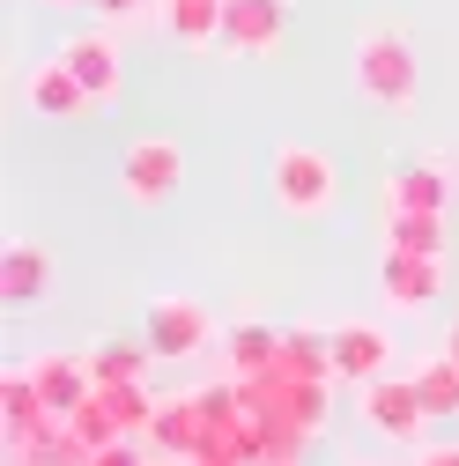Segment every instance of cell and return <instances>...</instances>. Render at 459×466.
<instances>
[{"mask_svg": "<svg viewBox=\"0 0 459 466\" xmlns=\"http://www.w3.org/2000/svg\"><path fill=\"white\" fill-rule=\"evenodd\" d=\"M23 370L37 378V392L52 400V415H60V422H67L75 407L97 392V370H89V356H30Z\"/></svg>", "mask_w": 459, "mask_h": 466, "instance_id": "4fadbf2b", "label": "cell"}, {"mask_svg": "<svg viewBox=\"0 0 459 466\" xmlns=\"http://www.w3.org/2000/svg\"><path fill=\"white\" fill-rule=\"evenodd\" d=\"M97 392L111 400V415H119V430H127V437H148V422H156V407H163V400H148V385H141V378L97 385Z\"/></svg>", "mask_w": 459, "mask_h": 466, "instance_id": "44dd1931", "label": "cell"}, {"mask_svg": "<svg viewBox=\"0 0 459 466\" xmlns=\"http://www.w3.org/2000/svg\"><path fill=\"white\" fill-rule=\"evenodd\" d=\"M67 430H75V437H82L89 451H104V444H119V437H127V430H119V415H111V400H104V392H89V400L75 407V415H67Z\"/></svg>", "mask_w": 459, "mask_h": 466, "instance_id": "603a6c76", "label": "cell"}, {"mask_svg": "<svg viewBox=\"0 0 459 466\" xmlns=\"http://www.w3.org/2000/svg\"><path fill=\"white\" fill-rule=\"evenodd\" d=\"M363 422H371L385 444H415V437H423V422H430L423 385H415V378H400V370L371 378V385H363Z\"/></svg>", "mask_w": 459, "mask_h": 466, "instance_id": "277c9868", "label": "cell"}, {"mask_svg": "<svg viewBox=\"0 0 459 466\" xmlns=\"http://www.w3.org/2000/svg\"><path fill=\"white\" fill-rule=\"evenodd\" d=\"M45 289H52V259H45V245L15 238L8 252H0V304H8V311H30Z\"/></svg>", "mask_w": 459, "mask_h": 466, "instance_id": "5bb4252c", "label": "cell"}, {"mask_svg": "<svg viewBox=\"0 0 459 466\" xmlns=\"http://www.w3.org/2000/svg\"><path fill=\"white\" fill-rule=\"evenodd\" d=\"M148 0H89V15H104V23H127V15H141Z\"/></svg>", "mask_w": 459, "mask_h": 466, "instance_id": "4316f807", "label": "cell"}, {"mask_svg": "<svg viewBox=\"0 0 459 466\" xmlns=\"http://www.w3.org/2000/svg\"><path fill=\"white\" fill-rule=\"evenodd\" d=\"M89 466H148V451H141L134 437H119V444H104V451H89Z\"/></svg>", "mask_w": 459, "mask_h": 466, "instance_id": "484cf974", "label": "cell"}, {"mask_svg": "<svg viewBox=\"0 0 459 466\" xmlns=\"http://www.w3.org/2000/svg\"><path fill=\"white\" fill-rule=\"evenodd\" d=\"M208 430H215V422L200 415V400L186 392V400H163V407H156V422H148V437H141V444H148V451H163L170 466H193V451L208 444Z\"/></svg>", "mask_w": 459, "mask_h": 466, "instance_id": "7c38bea8", "label": "cell"}, {"mask_svg": "<svg viewBox=\"0 0 459 466\" xmlns=\"http://www.w3.org/2000/svg\"><path fill=\"white\" fill-rule=\"evenodd\" d=\"M393 370V333L378 319H349V326H333V378H349V385H371Z\"/></svg>", "mask_w": 459, "mask_h": 466, "instance_id": "8fae6325", "label": "cell"}, {"mask_svg": "<svg viewBox=\"0 0 459 466\" xmlns=\"http://www.w3.org/2000/svg\"><path fill=\"white\" fill-rule=\"evenodd\" d=\"M415 466H459V444H423V459Z\"/></svg>", "mask_w": 459, "mask_h": 466, "instance_id": "83f0119b", "label": "cell"}, {"mask_svg": "<svg viewBox=\"0 0 459 466\" xmlns=\"http://www.w3.org/2000/svg\"><path fill=\"white\" fill-rule=\"evenodd\" d=\"M60 60L82 75V89H89L97 104H119V89H127V60H119V37H111V30H82V37H67Z\"/></svg>", "mask_w": 459, "mask_h": 466, "instance_id": "30bf717a", "label": "cell"}, {"mask_svg": "<svg viewBox=\"0 0 459 466\" xmlns=\"http://www.w3.org/2000/svg\"><path fill=\"white\" fill-rule=\"evenodd\" d=\"M52 430H60V415H52V400L37 392V378L8 370V378H0V437H8V459L30 451V444H45Z\"/></svg>", "mask_w": 459, "mask_h": 466, "instance_id": "8992f818", "label": "cell"}, {"mask_svg": "<svg viewBox=\"0 0 459 466\" xmlns=\"http://www.w3.org/2000/svg\"><path fill=\"white\" fill-rule=\"evenodd\" d=\"M444 200H452L444 163H400L393 178H385V208H423V215H444Z\"/></svg>", "mask_w": 459, "mask_h": 466, "instance_id": "9a60e30c", "label": "cell"}, {"mask_svg": "<svg viewBox=\"0 0 459 466\" xmlns=\"http://www.w3.org/2000/svg\"><path fill=\"white\" fill-rule=\"evenodd\" d=\"M156 363V348H148V333L141 340H97L89 348V370H97V385H119V378H141Z\"/></svg>", "mask_w": 459, "mask_h": 466, "instance_id": "ffe728a7", "label": "cell"}, {"mask_svg": "<svg viewBox=\"0 0 459 466\" xmlns=\"http://www.w3.org/2000/svg\"><path fill=\"white\" fill-rule=\"evenodd\" d=\"M274 363H281V333H274V326L245 319V326L222 333V370H230V378H252V370H274Z\"/></svg>", "mask_w": 459, "mask_h": 466, "instance_id": "2e32d148", "label": "cell"}, {"mask_svg": "<svg viewBox=\"0 0 459 466\" xmlns=\"http://www.w3.org/2000/svg\"><path fill=\"white\" fill-rule=\"evenodd\" d=\"M415 385H423V407H430V422H452V415H459V363H452V356L423 363V370H415Z\"/></svg>", "mask_w": 459, "mask_h": 466, "instance_id": "7402d4cb", "label": "cell"}, {"mask_svg": "<svg viewBox=\"0 0 459 466\" xmlns=\"http://www.w3.org/2000/svg\"><path fill=\"white\" fill-rule=\"evenodd\" d=\"M267 193H274V208H281V215H297V222L333 215V193H341L333 156H326V148H311V141H281V148L267 156Z\"/></svg>", "mask_w": 459, "mask_h": 466, "instance_id": "7a4b0ae2", "label": "cell"}, {"mask_svg": "<svg viewBox=\"0 0 459 466\" xmlns=\"http://www.w3.org/2000/svg\"><path fill=\"white\" fill-rule=\"evenodd\" d=\"M290 37V0H222V45L245 60H274Z\"/></svg>", "mask_w": 459, "mask_h": 466, "instance_id": "5b68a950", "label": "cell"}, {"mask_svg": "<svg viewBox=\"0 0 459 466\" xmlns=\"http://www.w3.org/2000/svg\"><path fill=\"white\" fill-rule=\"evenodd\" d=\"M444 356H452V363H459V319H452V326H444Z\"/></svg>", "mask_w": 459, "mask_h": 466, "instance_id": "f1b7e54d", "label": "cell"}, {"mask_svg": "<svg viewBox=\"0 0 459 466\" xmlns=\"http://www.w3.org/2000/svg\"><path fill=\"white\" fill-rule=\"evenodd\" d=\"M215 340V319H208V304L200 297H156L148 304V348L156 356H200V348Z\"/></svg>", "mask_w": 459, "mask_h": 466, "instance_id": "ba28073f", "label": "cell"}, {"mask_svg": "<svg viewBox=\"0 0 459 466\" xmlns=\"http://www.w3.org/2000/svg\"><path fill=\"white\" fill-rule=\"evenodd\" d=\"M163 30L178 37L186 52L222 45V0H163Z\"/></svg>", "mask_w": 459, "mask_h": 466, "instance_id": "e0dca14e", "label": "cell"}, {"mask_svg": "<svg viewBox=\"0 0 459 466\" xmlns=\"http://www.w3.org/2000/svg\"><path fill=\"white\" fill-rule=\"evenodd\" d=\"M15 466H89V444L60 422V430H52L45 444H30V451H15Z\"/></svg>", "mask_w": 459, "mask_h": 466, "instance_id": "cb8c5ba5", "label": "cell"}, {"mask_svg": "<svg viewBox=\"0 0 459 466\" xmlns=\"http://www.w3.org/2000/svg\"><path fill=\"white\" fill-rule=\"evenodd\" d=\"M385 252H437V259H444V215L385 208Z\"/></svg>", "mask_w": 459, "mask_h": 466, "instance_id": "d6986e66", "label": "cell"}, {"mask_svg": "<svg viewBox=\"0 0 459 466\" xmlns=\"http://www.w3.org/2000/svg\"><path fill=\"white\" fill-rule=\"evenodd\" d=\"M349 75H356V96L378 104V111H415L423 96V52L408 30H393V23H371L349 52Z\"/></svg>", "mask_w": 459, "mask_h": 466, "instance_id": "6da1fadb", "label": "cell"}, {"mask_svg": "<svg viewBox=\"0 0 459 466\" xmlns=\"http://www.w3.org/2000/svg\"><path fill=\"white\" fill-rule=\"evenodd\" d=\"M193 400H200V415H208V422H238V415H245V407H238V378H222V385H200Z\"/></svg>", "mask_w": 459, "mask_h": 466, "instance_id": "d4e9b609", "label": "cell"}, {"mask_svg": "<svg viewBox=\"0 0 459 466\" xmlns=\"http://www.w3.org/2000/svg\"><path fill=\"white\" fill-rule=\"evenodd\" d=\"M23 104L37 111V119H89V111H97V96L82 89V75L60 60V52H52V60H37V67L23 75Z\"/></svg>", "mask_w": 459, "mask_h": 466, "instance_id": "9c48e42d", "label": "cell"}, {"mask_svg": "<svg viewBox=\"0 0 459 466\" xmlns=\"http://www.w3.org/2000/svg\"><path fill=\"white\" fill-rule=\"evenodd\" d=\"M45 8H89V0H45Z\"/></svg>", "mask_w": 459, "mask_h": 466, "instance_id": "f546056e", "label": "cell"}, {"mask_svg": "<svg viewBox=\"0 0 459 466\" xmlns=\"http://www.w3.org/2000/svg\"><path fill=\"white\" fill-rule=\"evenodd\" d=\"M178 186H186V148L170 141V134H141V141L119 156V193H127L134 208H163Z\"/></svg>", "mask_w": 459, "mask_h": 466, "instance_id": "3957f363", "label": "cell"}, {"mask_svg": "<svg viewBox=\"0 0 459 466\" xmlns=\"http://www.w3.org/2000/svg\"><path fill=\"white\" fill-rule=\"evenodd\" d=\"M281 370L333 385V333L326 326H290V333H281Z\"/></svg>", "mask_w": 459, "mask_h": 466, "instance_id": "ac0fdd59", "label": "cell"}, {"mask_svg": "<svg viewBox=\"0 0 459 466\" xmlns=\"http://www.w3.org/2000/svg\"><path fill=\"white\" fill-rule=\"evenodd\" d=\"M378 297L393 311H430L444 297V259L437 252H385L378 259Z\"/></svg>", "mask_w": 459, "mask_h": 466, "instance_id": "52a82bcc", "label": "cell"}]
</instances>
